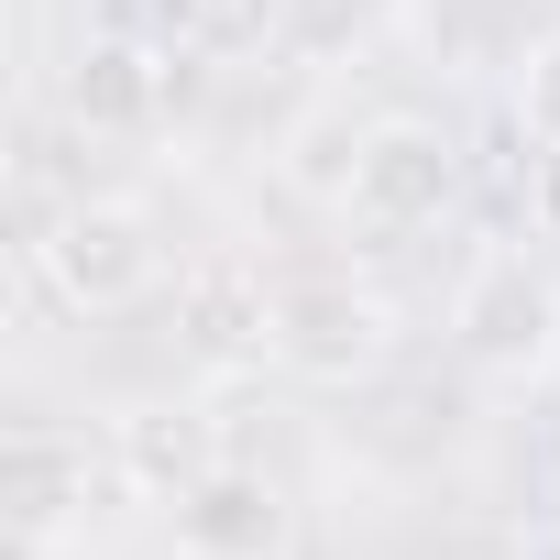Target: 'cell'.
<instances>
[{"mask_svg":"<svg viewBox=\"0 0 560 560\" xmlns=\"http://www.w3.org/2000/svg\"><path fill=\"white\" fill-rule=\"evenodd\" d=\"M451 352L494 385H538L560 363V275L516 242L472 253L462 264V287H451Z\"/></svg>","mask_w":560,"mask_h":560,"instance_id":"obj_1","label":"cell"},{"mask_svg":"<svg viewBox=\"0 0 560 560\" xmlns=\"http://www.w3.org/2000/svg\"><path fill=\"white\" fill-rule=\"evenodd\" d=\"M34 275L56 287V308L78 319H110V308H143L165 287V242L132 198H67L34 242Z\"/></svg>","mask_w":560,"mask_h":560,"instance_id":"obj_2","label":"cell"},{"mask_svg":"<svg viewBox=\"0 0 560 560\" xmlns=\"http://www.w3.org/2000/svg\"><path fill=\"white\" fill-rule=\"evenodd\" d=\"M462 209V143L418 110H385L363 121V154H352V187H341V220L363 242H418Z\"/></svg>","mask_w":560,"mask_h":560,"instance_id":"obj_3","label":"cell"},{"mask_svg":"<svg viewBox=\"0 0 560 560\" xmlns=\"http://www.w3.org/2000/svg\"><path fill=\"white\" fill-rule=\"evenodd\" d=\"M275 363L308 385H374L396 363V308L352 275H275Z\"/></svg>","mask_w":560,"mask_h":560,"instance_id":"obj_4","label":"cell"},{"mask_svg":"<svg viewBox=\"0 0 560 560\" xmlns=\"http://www.w3.org/2000/svg\"><path fill=\"white\" fill-rule=\"evenodd\" d=\"M176 549L187 560H298V505H287L275 472L220 462L209 483L176 494Z\"/></svg>","mask_w":560,"mask_h":560,"instance_id":"obj_5","label":"cell"},{"mask_svg":"<svg viewBox=\"0 0 560 560\" xmlns=\"http://www.w3.org/2000/svg\"><path fill=\"white\" fill-rule=\"evenodd\" d=\"M67 121L78 132H154L165 121V56L143 34H89L67 56Z\"/></svg>","mask_w":560,"mask_h":560,"instance_id":"obj_6","label":"cell"},{"mask_svg":"<svg viewBox=\"0 0 560 560\" xmlns=\"http://www.w3.org/2000/svg\"><path fill=\"white\" fill-rule=\"evenodd\" d=\"M0 505H12V549L45 560L67 538V516L89 505V451L56 440V429H23L12 451H0Z\"/></svg>","mask_w":560,"mask_h":560,"instance_id":"obj_7","label":"cell"},{"mask_svg":"<svg viewBox=\"0 0 560 560\" xmlns=\"http://www.w3.org/2000/svg\"><path fill=\"white\" fill-rule=\"evenodd\" d=\"M121 472H132L154 505H176L187 483L220 472V440H209L198 407H143V418H121Z\"/></svg>","mask_w":560,"mask_h":560,"instance_id":"obj_8","label":"cell"},{"mask_svg":"<svg viewBox=\"0 0 560 560\" xmlns=\"http://www.w3.org/2000/svg\"><path fill=\"white\" fill-rule=\"evenodd\" d=\"M505 110H516V132H527V143H560V34H538V45L516 56Z\"/></svg>","mask_w":560,"mask_h":560,"instance_id":"obj_9","label":"cell"},{"mask_svg":"<svg viewBox=\"0 0 560 560\" xmlns=\"http://www.w3.org/2000/svg\"><path fill=\"white\" fill-rule=\"evenodd\" d=\"M352 154H363V132H352V121H308V132H298V187L341 198V187H352Z\"/></svg>","mask_w":560,"mask_h":560,"instance_id":"obj_10","label":"cell"},{"mask_svg":"<svg viewBox=\"0 0 560 560\" xmlns=\"http://www.w3.org/2000/svg\"><path fill=\"white\" fill-rule=\"evenodd\" d=\"M198 12H209V34H220V45H253V34L287 23V0H198Z\"/></svg>","mask_w":560,"mask_h":560,"instance_id":"obj_11","label":"cell"},{"mask_svg":"<svg viewBox=\"0 0 560 560\" xmlns=\"http://www.w3.org/2000/svg\"><path fill=\"white\" fill-rule=\"evenodd\" d=\"M527 231L560 242V143H538V165H527Z\"/></svg>","mask_w":560,"mask_h":560,"instance_id":"obj_12","label":"cell"},{"mask_svg":"<svg viewBox=\"0 0 560 560\" xmlns=\"http://www.w3.org/2000/svg\"><path fill=\"white\" fill-rule=\"evenodd\" d=\"M298 560H319V549H298Z\"/></svg>","mask_w":560,"mask_h":560,"instance_id":"obj_13","label":"cell"}]
</instances>
